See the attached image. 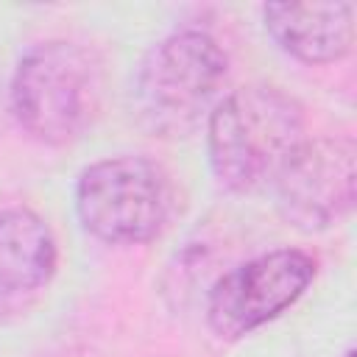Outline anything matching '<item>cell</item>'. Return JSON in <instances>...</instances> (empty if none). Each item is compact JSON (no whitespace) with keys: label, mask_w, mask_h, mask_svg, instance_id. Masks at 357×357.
Listing matches in <instances>:
<instances>
[{"label":"cell","mask_w":357,"mask_h":357,"mask_svg":"<svg viewBox=\"0 0 357 357\" xmlns=\"http://www.w3.org/2000/svg\"><path fill=\"white\" fill-rule=\"evenodd\" d=\"M304 139L301 103L271 84L240 86L209 112V165L231 192L273 184Z\"/></svg>","instance_id":"6da1fadb"},{"label":"cell","mask_w":357,"mask_h":357,"mask_svg":"<svg viewBox=\"0 0 357 357\" xmlns=\"http://www.w3.org/2000/svg\"><path fill=\"white\" fill-rule=\"evenodd\" d=\"M100 61L81 45H33L11 75V112L25 134L45 145L75 142L100 109Z\"/></svg>","instance_id":"7a4b0ae2"},{"label":"cell","mask_w":357,"mask_h":357,"mask_svg":"<svg viewBox=\"0 0 357 357\" xmlns=\"http://www.w3.org/2000/svg\"><path fill=\"white\" fill-rule=\"evenodd\" d=\"M229 59L215 36L198 28H181L159 39L142 59L134 100L142 126L159 137L190 134L209 114Z\"/></svg>","instance_id":"3957f363"},{"label":"cell","mask_w":357,"mask_h":357,"mask_svg":"<svg viewBox=\"0 0 357 357\" xmlns=\"http://www.w3.org/2000/svg\"><path fill=\"white\" fill-rule=\"evenodd\" d=\"M75 209L84 229L98 240L139 245L153 240L170 215V181L145 156H109L81 170Z\"/></svg>","instance_id":"277c9868"},{"label":"cell","mask_w":357,"mask_h":357,"mask_svg":"<svg viewBox=\"0 0 357 357\" xmlns=\"http://www.w3.org/2000/svg\"><path fill=\"white\" fill-rule=\"evenodd\" d=\"M315 279V259L301 248H276L223 273L206 301L209 329L240 340L293 307Z\"/></svg>","instance_id":"5b68a950"},{"label":"cell","mask_w":357,"mask_h":357,"mask_svg":"<svg viewBox=\"0 0 357 357\" xmlns=\"http://www.w3.org/2000/svg\"><path fill=\"white\" fill-rule=\"evenodd\" d=\"M282 218L301 231H324L354 206V142L349 137L304 139L273 178Z\"/></svg>","instance_id":"8992f818"},{"label":"cell","mask_w":357,"mask_h":357,"mask_svg":"<svg viewBox=\"0 0 357 357\" xmlns=\"http://www.w3.org/2000/svg\"><path fill=\"white\" fill-rule=\"evenodd\" d=\"M56 271V240L31 209L0 212V321L25 315Z\"/></svg>","instance_id":"52a82bcc"},{"label":"cell","mask_w":357,"mask_h":357,"mask_svg":"<svg viewBox=\"0 0 357 357\" xmlns=\"http://www.w3.org/2000/svg\"><path fill=\"white\" fill-rule=\"evenodd\" d=\"M262 20L271 39L307 64L337 61L354 45L351 3H268Z\"/></svg>","instance_id":"ba28073f"}]
</instances>
